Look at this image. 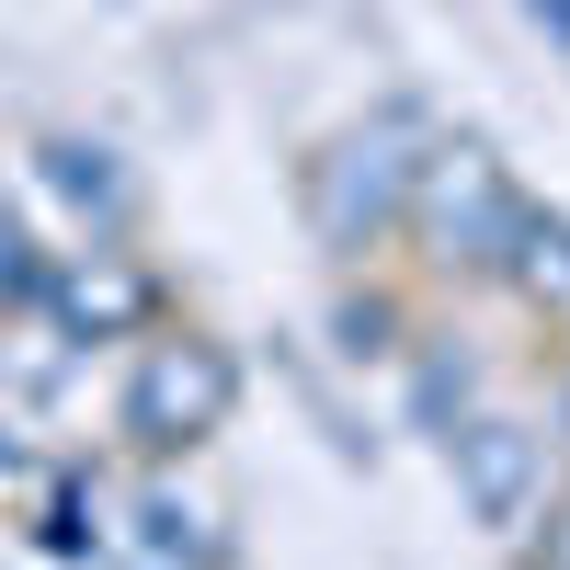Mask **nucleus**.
<instances>
[{"mask_svg":"<svg viewBox=\"0 0 570 570\" xmlns=\"http://www.w3.org/2000/svg\"><path fill=\"white\" fill-rule=\"evenodd\" d=\"M411 217H422V240H434V263H468V274H513V252H525V195L502 183L491 149H422L411 171Z\"/></svg>","mask_w":570,"mask_h":570,"instance_id":"nucleus-1","label":"nucleus"},{"mask_svg":"<svg viewBox=\"0 0 570 570\" xmlns=\"http://www.w3.org/2000/svg\"><path fill=\"white\" fill-rule=\"evenodd\" d=\"M228 411H240V365H228V343H195V331L137 343V365H126V434L149 445V456L206 445Z\"/></svg>","mask_w":570,"mask_h":570,"instance_id":"nucleus-2","label":"nucleus"},{"mask_svg":"<svg viewBox=\"0 0 570 570\" xmlns=\"http://www.w3.org/2000/svg\"><path fill=\"white\" fill-rule=\"evenodd\" d=\"M445 468H456V491H468V513H480L491 537L537 525V502H548V434H537V422L468 411V422H445Z\"/></svg>","mask_w":570,"mask_h":570,"instance_id":"nucleus-3","label":"nucleus"},{"mask_svg":"<svg viewBox=\"0 0 570 570\" xmlns=\"http://www.w3.org/2000/svg\"><path fill=\"white\" fill-rule=\"evenodd\" d=\"M411 171H422V160H411V126H400V115H376L365 137H343V149L320 160V183H308V195H320V228H331L343 252L376 240V228L411 206Z\"/></svg>","mask_w":570,"mask_h":570,"instance_id":"nucleus-4","label":"nucleus"},{"mask_svg":"<svg viewBox=\"0 0 570 570\" xmlns=\"http://www.w3.org/2000/svg\"><path fill=\"white\" fill-rule=\"evenodd\" d=\"M46 183H58V195L80 206V217H126V171H115V149L104 137H46Z\"/></svg>","mask_w":570,"mask_h":570,"instance_id":"nucleus-5","label":"nucleus"},{"mask_svg":"<svg viewBox=\"0 0 570 570\" xmlns=\"http://www.w3.org/2000/svg\"><path fill=\"white\" fill-rule=\"evenodd\" d=\"M137 525H149V559H160V570H183V559H217L206 513L183 502V491H149V502H137Z\"/></svg>","mask_w":570,"mask_h":570,"instance_id":"nucleus-6","label":"nucleus"},{"mask_svg":"<svg viewBox=\"0 0 570 570\" xmlns=\"http://www.w3.org/2000/svg\"><path fill=\"white\" fill-rule=\"evenodd\" d=\"M58 308H69V320H137V274H69Z\"/></svg>","mask_w":570,"mask_h":570,"instance_id":"nucleus-7","label":"nucleus"},{"mask_svg":"<svg viewBox=\"0 0 570 570\" xmlns=\"http://www.w3.org/2000/svg\"><path fill=\"white\" fill-rule=\"evenodd\" d=\"M0 285H35V263H23V217H12V195H0Z\"/></svg>","mask_w":570,"mask_h":570,"instance_id":"nucleus-8","label":"nucleus"},{"mask_svg":"<svg viewBox=\"0 0 570 570\" xmlns=\"http://www.w3.org/2000/svg\"><path fill=\"white\" fill-rule=\"evenodd\" d=\"M548 570H570V525H559V548H548Z\"/></svg>","mask_w":570,"mask_h":570,"instance_id":"nucleus-9","label":"nucleus"}]
</instances>
